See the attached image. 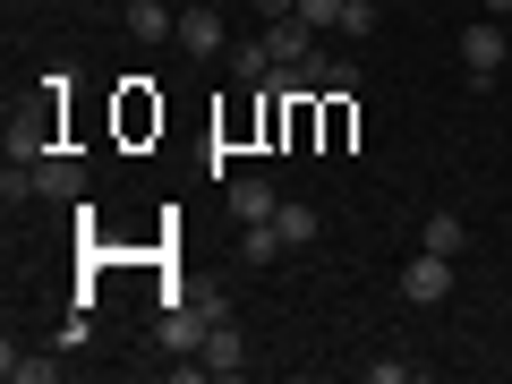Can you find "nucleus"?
<instances>
[{
  "instance_id": "0eeeda50",
  "label": "nucleus",
  "mask_w": 512,
  "mask_h": 384,
  "mask_svg": "<svg viewBox=\"0 0 512 384\" xmlns=\"http://www.w3.org/2000/svg\"><path fill=\"white\" fill-rule=\"evenodd\" d=\"M222 205H231V222H274V180H256V171H248V180H231V197H222Z\"/></svg>"
},
{
  "instance_id": "423d86ee",
  "label": "nucleus",
  "mask_w": 512,
  "mask_h": 384,
  "mask_svg": "<svg viewBox=\"0 0 512 384\" xmlns=\"http://www.w3.org/2000/svg\"><path fill=\"white\" fill-rule=\"evenodd\" d=\"M197 359H205V376H239V367H248V342H239V325H231V316H222V325L205 333V350H197Z\"/></svg>"
},
{
  "instance_id": "2eb2a0df",
  "label": "nucleus",
  "mask_w": 512,
  "mask_h": 384,
  "mask_svg": "<svg viewBox=\"0 0 512 384\" xmlns=\"http://www.w3.org/2000/svg\"><path fill=\"white\" fill-rule=\"evenodd\" d=\"M299 18H308V26H342L350 0H299Z\"/></svg>"
},
{
  "instance_id": "f03ea898",
  "label": "nucleus",
  "mask_w": 512,
  "mask_h": 384,
  "mask_svg": "<svg viewBox=\"0 0 512 384\" xmlns=\"http://www.w3.org/2000/svg\"><path fill=\"white\" fill-rule=\"evenodd\" d=\"M512 60V35H504V18H478V26H461V69H470V86H487L495 69Z\"/></svg>"
},
{
  "instance_id": "1a4fd4ad",
  "label": "nucleus",
  "mask_w": 512,
  "mask_h": 384,
  "mask_svg": "<svg viewBox=\"0 0 512 384\" xmlns=\"http://www.w3.org/2000/svg\"><path fill=\"white\" fill-rule=\"evenodd\" d=\"M282 248H291V239H282V222H239V265H274Z\"/></svg>"
},
{
  "instance_id": "4468645a",
  "label": "nucleus",
  "mask_w": 512,
  "mask_h": 384,
  "mask_svg": "<svg viewBox=\"0 0 512 384\" xmlns=\"http://www.w3.org/2000/svg\"><path fill=\"white\" fill-rule=\"evenodd\" d=\"M274 222H282V239H291V248H308V239L325 231V214H316V205H274Z\"/></svg>"
},
{
  "instance_id": "7ed1b4c3",
  "label": "nucleus",
  "mask_w": 512,
  "mask_h": 384,
  "mask_svg": "<svg viewBox=\"0 0 512 384\" xmlns=\"http://www.w3.org/2000/svg\"><path fill=\"white\" fill-rule=\"evenodd\" d=\"M444 291H453V256L419 248V256H410V265H402V299H410V308H436Z\"/></svg>"
},
{
  "instance_id": "9d476101",
  "label": "nucleus",
  "mask_w": 512,
  "mask_h": 384,
  "mask_svg": "<svg viewBox=\"0 0 512 384\" xmlns=\"http://www.w3.org/2000/svg\"><path fill=\"white\" fill-rule=\"evenodd\" d=\"M0 376H9V384H52L60 359H43V350H18V342H9V350H0Z\"/></svg>"
},
{
  "instance_id": "a211bd4d",
  "label": "nucleus",
  "mask_w": 512,
  "mask_h": 384,
  "mask_svg": "<svg viewBox=\"0 0 512 384\" xmlns=\"http://www.w3.org/2000/svg\"><path fill=\"white\" fill-rule=\"evenodd\" d=\"M487 18H512V0H487Z\"/></svg>"
},
{
  "instance_id": "dca6fc26",
  "label": "nucleus",
  "mask_w": 512,
  "mask_h": 384,
  "mask_svg": "<svg viewBox=\"0 0 512 384\" xmlns=\"http://www.w3.org/2000/svg\"><path fill=\"white\" fill-rule=\"evenodd\" d=\"M410 376H419L410 359H367V384H410Z\"/></svg>"
},
{
  "instance_id": "39448f33",
  "label": "nucleus",
  "mask_w": 512,
  "mask_h": 384,
  "mask_svg": "<svg viewBox=\"0 0 512 384\" xmlns=\"http://www.w3.org/2000/svg\"><path fill=\"white\" fill-rule=\"evenodd\" d=\"M265 52H274V69H299V60H316V26L308 18H274L265 26Z\"/></svg>"
},
{
  "instance_id": "f257e3e1",
  "label": "nucleus",
  "mask_w": 512,
  "mask_h": 384,
  "mask_svg": "<svg viewBox=\"0 0 512 384\" xmlns=\"http://www.w3.org/2000/svg\"><path fill=\"white\" fill-rule=\"evenodd\" d=\"M222 316H231V299H222V291L171 299V316H163V325H154V342H163V350H205V333H214Z\"/></svg>"
},
{
  "instance_id": "6e6552de",
  "label": "nucleus",
  "mask_w": 512,
  "mask_h": 384,
  "mask_svg": "<svg viewBox=\"0 0 512 384\" xmlns=\"http://www.w3.org/2000/svg\"><path fill=\"white\" fill-rule=\"evenodd\" d=\"M128 35H137V43H180V9H163V0H128Z\"/></svg>"
},
{
  "instance_id": "9b49d317",
  "label": "nucleus",
  "mask_w": 512,
  "mask_h": 384,
  "mask_svg": "<svg viewBox=\"0 0 512 384\" xmlns=\"http://www.w3.org/2000/svg\"><path fill=\"white\" fill-rule=\"evenodd\" d=\"M77 188H86V180H77V163H69V154H43V163H35V197H60V205H69Z\"/></svg>"
},
{
  "instance_id": "f3484780",
  "label": "nucleus",
  "mask_w": 512,
  "mask_h": 384,
  "mask_svg": "<svg viewBox=\"0 0 512 384\" xmlns=\"http://www.w3.org/2000/svg\"><path fill=\"white\" fill-rule=\"evenodd\" d=\"M256 18L274 26V18H299V0H256Z\"/></svg>"
},
{
  "instance_id": "ddd939ff",
  "label": "nucleus",
  "mask_w": 512,
  "mask_h": 384,
  "mask_svg": "<svg viewBox=\"0 0 512 384\" xmlns=\"http://www.w3.org/2000/svg\"><path fill=\"white\" fill-rule=\"evenodd\" d=\"M419 248H436V256H461V248H470V222H461V214H427V239H419Z\"/></svg>"
},
{
  "instance_id": "f8f14e48",
  "label": "nucleus",
  "mask_w": 512,
  "mask_h": 384,
  "mask_svg": "<svg viewBox=\"0 0 512 384\" xmlns=\"http://www.w3.org/2000/svg\"><path fill=\"white\" fill-rule=\"evenodd\" d=\"M231 77H239V86H265V77H274V52H265V35H256V43H231Z\"/></svg>"
},
{
  "instance_id": "20e7f679",
  "label": "nucleus",
  "mask_w": 512,
  "mask_h": 384,
  "mask_svg": "<svg viewBox=\"0 0 512 384\" xmlns=\"http://www.w3.org/2000/svg\"><path fill=\"white\" fill-rule=\"evenodd\" d=\"M180 52L188 60H222L231 43H222V9H180Z\"/></svg>"
}]
</instances>
